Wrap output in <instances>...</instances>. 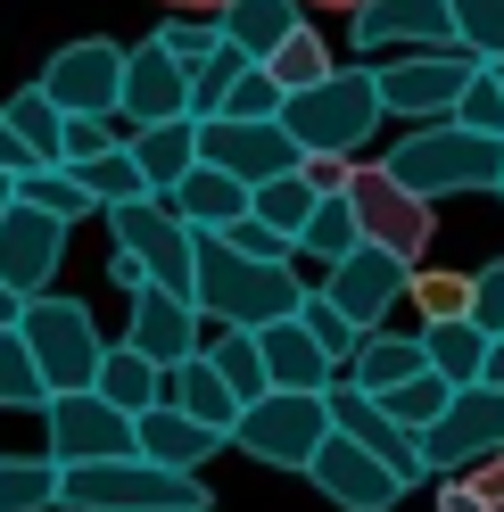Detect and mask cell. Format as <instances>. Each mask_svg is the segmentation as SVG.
<instances>
[{
    "label": "cell",
    "mask_w": 504,
    "mask_h": 512,
    "mask_svg": "<svg viewBox=\"0 0 504 512\" xmlns=\"http://www.w3.org/2000/svg\"><path fill=\"white\" fill-rule=\"evenodd\" d=\"M298 298H306L298 265H248L224 240H191V314L199 323L265 331V323H290Z\"/></svg>",
    "instance_id": "6da1fadb"
},
{
    "label": "cell",
    "mask_w": 504,
    "mask_h": 512,
    "mask_svg": "<svg viewBox=\"0 0 504 512\" xmlns=\"http://www.w3.org/2000/svg\"><path fill=\"white\" fill-rule=\"evenodd\" d=\"M381 174L397 182V190H414L422 207H438V199H455V190H496V174H504V141H488V133H463L455 116H438V124H414L389 157H381Z\"/></svg>",
    "instance_id": "7a4b0ae2"
},
{
    "label": "cell",
    "mask_w": 504,
    "mask_h": 512,
    "mask_svg": "<svg viewBox=\"0 0 504 512\" xmlns=\"http://www.w3.org/2000/svg\"><path fill=\"white\" fill-rule=\"evenodd\" d=\"M58 504L67 512H215V488L191 471H157L141 455H116V463L58 471Z\"/></svg>",
    "instance_id": "3957f363"
},
{
    "label": "cell",
    "mask_w": 504,
    "mask_h": 512,
    "mask_svg": "<svg viewBox=\"0 0 504 512\" xmlns=\"http://www.w3.org/2000/svg\"><path fill=\"white\" fill-rule=\"evenodd\" d=\"M17 339H25V356H34V372H42V389L50 397H75V389H91V372H100V323H91V306L83 298H58V290H42V298H25L17 306Z\"/></svg>",
    "instance_id": "277c9868"
},
{
    "label": "cell",
    "mask_w": 504,
    "mask_h": 512,
    "mask_svg": "<svg viewBox=\"0 0 504 512\" xmlns=\"http://www.w3.org/2000/svg\"><path fill=\"white\" fill-rule=\"evenodd\" d=\"M372 124H381V108H372V67H356V75L331 67L314 91L281 100V133L298 141V157H356L372 141Z\"/></svg>",
    "instance_id": "5b68a950"
},
{
    "label": "cell",
    "mask_w": 504,
    "mask_h": 512,
    "mask_svg": "<svg viewBox=\"0 0 504 512\" xmlns=\"http://www.w3.org/2000/svg\"><path fill=\"white\" fill-rule=\"evenodd\" d=\"M108 240H116V265L141 281V290H166V298H191V232L174 223L166 199H133V207H108Z\"/></svg>",
    "instance_id": "8992f818"
},
{
    "label": "cell",
    "mask_w": 504,
    "mask_h": 512,
    "mask_svg": "<svg viewBox=\"0 0 504 512\" xmlns=\"http://www.w3.org/2000/svg\"><path fill=\"white\" fill-rule=\"evenodd\" d=\"M339 199H348L356 240H364V248L397 256V265H422V256H430V240H438V207H422L414 190H397L381 166H356Z\"/></svg>",
    "instance_id": "52a82bcc"
},
{
    "label": "cell",
    "mask_w": 504,
    "mask_h": 512,
    "mask_svg": "<svg viewBox=\"0 0 504 512\" xmlns=\"http://www.w3.org/2000/svg\"><path fill=\"white\" fill-rule=\"evenodd\" d=\"M323 438H331L323 397L265 389L257 405H240V422H232V438H224V446H240V455H257V463H273V471H306Z\"/></svg>",
    "instance_id": "ba28073f"
},
{
    "label": "cell",
    "mask_w": 504,
    "mask_h": 512,
    "mask_svg": "<svg viewBox=\"0 0 504 512\" xmlns=\"http://www.w3.org/2000/svg\"><path fill=\"white\" fill-rule=\"evenodd\" d=\"M471 75H480V58H463V50H414V58H389V67H372V108H381V116L438 124V116H455V100H463Z\"/></svg>",
    "instance_id": "9c48e42d"
},
{
    "label": "cell",
    "mask_w": 504,
    "mask_h": 512,
    "mask_svg": "<svg viewBox=\"0 0 504 512\" xmlns=\"http://www.w3.org/2000/svg\"><path fill=\"white\" fill-rule=\"evenodd\" d=\"M199 166H215L224 182L257 190V182H281L298 174V141L281 133V124H232V116H199Z\"/></svg>",
    "instance_id": "30bf717a"
},
{
    "label": "cell",
    "mask_w": 504,
    "mask_h": 512,
    "mask_svg": "<svg viewBox=\"0 0 504 512\" xmlns=\"http://www.w3.org/2000/svg\"><path fill=\"white\" fill-rule=\"evenodd\" d=\"M116 83H124V42H108V34H91V42H67L42 67V100L58 108V116H116Z\"/></svg>",
    "instance_id": "8fae6325"
},
{
    "label": "cell",
    "mask_w": 504,
    "mask_h": 512,
    "mask_svg": "<svg viewBox=\"0 0 504 512\" xmlns=\"http://www.w3.org/2000/svg\"><path fill=\"white\" fill-rule=\"evenodd\" d=\"M496 446H504V397H496V389H455L447 413L422 430V471L455 479V471H471V463H488Z\"/></svg>",
    "instance_id": "7c38bea8"
},
{
    "label": "cell",
    "mask_w": 504,
    "mask_h": 512,
    "mask_svg": "<svg viewBox=\"0 0 504 512\" xmlns=\"http://www.w3.org/2000/svg\"><path fill=\"white\" fill-rule=\"evenodd\" d=\"M323 413H331V438L364 446V455L381 463V471L397 479V488L430 479V471H422V438H414V430H397L389 413H381V405H372V397L356 389V380H331V389H323Z\"/></svg>",
    "instance_id": "4fadbf2b"
},
{
    "label": "cell",
    "mask_w": 504,
    "mask_h": 512,
    "mask_svg": "<svg viewBox=\"0 0 504 512\" xmlns=\"http://www.w3.org/2000/svg\"><path fill=\"white\" fill-rule=\"evenodd\" d=\"M42 422H50V463H58V471L133 455V422H124L116 405H100L91 389H75V397H50V405H42Z\"/></svg>",
    "instance_id": "5bb4252c"
},
{
    "label": "cell",
    "mask_w": 504,
    "mask_h": 512,
    "mask_svg": "<svg viewBox=\"0 0 504 512\" xmlns=\"http://www.w3.org/2000/svg\"><path fill=\"white\" fill-rule=\"evenodd\" d=\"M116 116L133 124V133H149V124H182V116H191V67H182V58H166L157 42H141V50H124Z\"/></svg>",
    "instance_id": "9a60e30c"
},
{
    "label": "cell",
    "mask_w": 504,
    "mask_h": 512,
    "mask_svg": "<svg viewBox=\"0 0 504 512\" xmlns=\"http://www.w3.org/2000/svg\"><path fill=\"white\" fill-rule=\"evenodd\" d=\"M58 256H67V223H50V215L9 199V215H0V290L9 298H42Z\"/></svg>",
    "instance_id": "2e32d148"
},
{
    "label": "cell",
    "mask_w": 504,
    "mask_h": 512,
    "mask_svg": "<svg viewBox=\"0 0 504 512\" xmlns=\"http://www.w3.org/2000/svg\"><path fill=\"white\" fill-rule=\"evenodd\" d=\"M405 273H414V265H397V256H381V248H364V240H356V248L331 265L323 298H331L339 314H348L356 331H381V314L405 298Z\"/></svg>",
    "instance_id": "e0dca14e"
},
{
    "label": "cell",
    "mask_w": 504,
    "mask_h": 512,
    "mask_svg": "<svg viewBox=\"0 0 504 512\" xmlns=\"http://www.w3.org/2000/svg\"><path fill=\"white\" fill-rule=\"evenodd\" d=\"M348 34H356V50H364V67H372V50H397V42H414V50H455L447 0H364V9L348 17Z\"/></svg>",
    "instance_id": "ac0fdd59"
},
{
    "label": "cell",
    "mask_w": 504,
    "mask_h": 512,
    "mask_svg": "<svg viewBox=\"0 0 504 512\" xmlns=\"http://www.w3.org/2000/svg\"><path fill=\"white\" fill-rule=\"evenodd\" d=\"M306 479H314V488H323V496H331L339 512H389V504L405 496L397 479H389L381 463H372L364 446H348V438H323V446H314Z\"/></svg>",
    "instance_id": "d6986e66"
},
{
    "label": "cell",
    "mask_w": 504,
    "mask_h": 512,
    "mask_svg": "<svg viewBox=\"0 0 504 512\" xmlns=\"http://www.w3.org/2000/svg\"><path fill=\"white\" fill-rule=\"evenodd\" d=\"M124 347H133L141 364H182V356H199V314L191 298H166V290H133V331H124Z\"/></svg>",
    "instance_id": "ffe728a7"
},
{
    "label": "cell",
    "mask_w": 504,
    "mask_h": 512,
    "mask_svg": "<svg viewBox=\"0 0 504 512\" xmlns=\"http://www.w3.org/2000/svg\"><path fill=\"white\" fill-rule=\"evenodd\" d=\"M257 339V364H265V389H290V397H323L331 389V364H323V347H314L306 331H298V314L290 323H265V331H248Z\"/></svg>",
    "instance_id": "44dd1931"
},
{
    "label": "cell",
    "mask_w": 504,
    "mask_h": 512,
    "mask_svg": "<svg viewBox=\"0 0 504 512\" xmlns=\"http://www.w3.org/2000/svg\"><path fill=\"white\" fill-rule=\"evenodd\" d=\"M157 405H174L182 422H199V430H215V438H232V422H240V405H232L224 380L207 372V356H182V364L157 372Z\"/></svg>",
    "instance_id": "7402d4cb"
},
{
    "label": "cell",
    "mask_w": 504,
    "mask_h": 512,
    "mask_svg": "<svg viewBox=\"0 0 504 512\" xmlns=\"http://www.w3.org/2000/svg\"><path fill=\"white\" fill-rule=\"evenodd\" d=\"M215 430H199V422H182L174 405H149V413H133V455L141 463H157V471H191L199 479V463L215 455Z\"/></svg>",
    "instance_id": "603a6c76"
},
{
    "label": "cell",
    "mask_w": 504,
    "mask_h": 512,
    "mask_svg": "<svg viewBox=\"0 0 504 512\" xmlns=\"http://www.w3.org/2000/svg\"><path fill=\"white\" fill-rule=\"evenodd\" d=\"M166 207H174V223H182L191 240H215L224 223H240V215H248V190H240V182H224L215 166H191V174L166 190Z\"/></svg>",
    "instance_id": "cb8c5ba5"
},
{
    "label": "cell",
    "mask_w": 504,
    "mask_h": 512,
    "mask_svg": "<svg viewBox=\"0 0 504 512\" xmlns=\"http://www.w3.org/2000/svg\"><path fill=\"white\" fill-rule=\"evenodd\" d=\"M298 25H306V9H298V0H232L215 34H224V50H232V58H248V67H265V58H273L281 42H290Z\"/></svg>",
    "instance_id": "d4e9b609"
},
{
    "label": "cell",
    "mask_w": 504,
    "mask_h": 512,
    "mask_svg": "<svg viewBox=\"0 0 504 512\" xmlns=\"http://www.w3.org/2000/svg\"><path fill=\"white\" fill-rule=\"evenodd\" d=\"M124 157H133V174H141L149 199H166V190L199 166V133H191V116H182V124H149V133L124 141Z\"/></svg>",
    "instance_id": "484cf974"
},
{
    "label": "cell",
    "mask_w": 504,
    "mask_h": 512,
    "mask_svg": "<svg viewBox=\"0 0 504 512\" xmlns=\"http://www.w3.org/2000/svg\"><path fill=\"white\" fill-rule=\"evenodd\" d=\"M414 372H430L422 364V339H397V331H364L356 356H348V380L364 397H389L397 380H414Z\"/></svg>",
    "instance_id": "4316f807"
},
{
    "label": "cell",
    "mask_w": 504,
    "mask_h": 512,
    "mask_svg": "<svg viewBox=\"0 0 504 512\" xmlns=\"http://www.w3.org/2000/svg\"><path fill=\"white\" fill-rule=\"evenodd\" d=\"M91 397H100V405H116L124 413V422H133V413H149L157 405V364H141L133 356V347H100V372H91Z\"/></svg>",
    "instance_id": "83f0119b"
},
{
    "label": "cell",
    "mask_w": 504,
    "mask_h": 512,
    "mask_svg": "<svg viewBox=\"0 0 504 512\" xmlns=\"http://www.w3.org/2000/svg\"><path fill=\"white\" fill-rule=\"evenodd\" d=\"M480 356H488V339L471 323H422V364L447 380V389H471V380H480Z\"/></svg>",
    "instance_id": "f1b7e54d"
},
{
    "label": "cell",
    "mask_w": 504,
    "mask_h": 512,
    "mask_svg": "<svg viewBox=\"0 0 504 512\" xmlns=\"http://www.w3.org/2000/svg\"><path fill=\"white\" fill-rule=\"evenodd\" d=\"M17 207H34V215H50V223H83V215H100L83 199V182L67 174V166H25L17 174Z\"/></svg>",
    "instance_id": "f546056e"
},
{
    "label": "cell",
    "mask_w": 504,
    "mask_h": 512,
    "mask_svg": "<svg viewBox=\"0 0 504 512\" xmlns=\"http://www.w3.org/2000/svg\"><path fill=\"white\" fill-rule=\"evenodd\" d=\"M0 124H9V133H17V149L34 157V166H58V133H67V116H58V108L42 100V91H34V83H25L17 100L0 108Z\"/></svg>",
    "instance_id": "4dcf8cb0"
},
{
    "label": "cell",
    "mask_w": 504,
    "mask_h": 512,
    "mask_svg": "<svg viewBox=\"0 0 504 512\" xmlns=\"http://www.w3.org/2000/svg\"><path fill=\"white\" fill-rule=\"evenodd\" d=\"M199 356H207V372L232 389V405H257V397H265V364H257V339H248V331L199 339Z\"/></svg>",
    "instance_id": "1f68e13d"
},
{
    "label": "cell",
    "mask_w": 504,
    "mask_h": 512,
    "mask_svg": "<svg viewBox=\"0 0 504 512\" xmlns=\"http://www.w3.org/2000/svg\"><path fill=\"white\" fill-rule=\"evenodd\" d=\"M75 182H83V199L91 207H133V199H149V190H141V174H133V157H124V141L116 149H100V157H83V166H67Z\"/></svg>",
    "instance_id": "d6a6232c"
},
{
    "label": "cell",
    "mask_w": 504,
    "mask_h": 512,
    "mask_svg": "<svg viewBox=\"0 0 504 512\" xmlns=\"http://www.w3.org/2000/svg\"><path fill=\"white\" fill-rule=\"evenodd\" d=\"M248 215H257L273 240H290V248H298L306 215H314V190H306L298 174H281V182H257V190H248Z\"/></svg>",
    "instance_id": "836d02e7"
},
{
    "label": "cell",
    "mask_w": 504,
    "mask_h": 512,
    "mask_svg": "<svg viewBox=\"0 0 504 512\" xmlns=\"http://www.w3.org/2000/svg\"><path fill=\"white\" fill-rule=\"evenodd\" d=\"M455 50L480 58V67H504V0H447Z\"/></svg>",
    "instance_id": "e575fe53"
},
{
    "label": "cell",
    "mask_w": 504,
    "mask_h": 512,
    "mask_svg": "<svg viewBox=\"0 0 504 512\" xmlns=\"http://www.w3.org/2000/svg\"><path fill=\"white\" fill-rule=\"evenodd\" d=\"M50 504H58L50 455H0V512H50Z\"/></svg>",
    "instance_id": "d590c367"
},
{
    "label": "cell",
    "mask_w": 504,
    "mask_h": 512,
    "mask_svg": "<svg viewBox=\"0 0 504 512\" xmlns=\"http://www.w3.org/2000/svg\"><path fill=\"white\" fill-rule=\"evenodd\" d=\"M265 75H273V91H281V100H290V91H314V83L331 75V50H323V34H314V25H298V34L265 58Z\"/></svg>",
    "instance_id": "8d00e7d4"
},
{
    "label": "cell",
    "mask_w": 504,
    "mask_h": 512,
    "mask_svg": "<svg viewBox=\"0 0 504 512\" xmlns=\"http://www.w3.org/2000/svg\"><path fill=\"white\" fill-rule=\"evenodd\" d=\"M298 331H306L314 347H323V364H331V372H348L356 339H364V331H356V323H348V314H339L323 290H306V298H298Z\"/></svg>",
    "instance_id": "74e56055"
},
{
    "label": "cell",
    "mask_w": 504,
    "mask_h": 512,
    "mask_svg": "<svg viewBox=\"0 0 504 512\" xmlns=\"http://www.w3.org/2000/svg\"><path fill=\"white\" fill-rule=\"evenodd\" d=\"M447 397H455V389H447L438 372H414V380H397V389H389V397H372V405H381L397 430H414V438H422L438 413H447Z\"/></svg>",
    "instance_id": "f35d334b"
},
{
    "label": "cell",
    "mask_w": 504,
    "mask_h": 512,
    "mask_svg": "<svg viewBox=\"0 0 504 512\" xmlns=\"http://www.w3.org/2000/svg\"><path fill=\"white\" fill-rule=\"evenodd\" d=\"M0 405H9V413H42V405H50V389H42V372H34V356H25V339H17V323L0 331Z\"/></svg>",
    "instance_id": "ab89813d"
},
{
    "label": "cell",
    "mask_w": 504,
    "mask_h": 512,
    "mask_svg": "<svg viewBox=\"0 0 504 512\" xmlns=\"http://www.w3.org/2000/svg\"><path fill=\"white\" fill-rule=\"evenodd\" d=\"M405 298L422 306V323H463L471 273H430V265H414V273H405Z\"/></svg>",
    "instance_id": "60d3db41"
},
{
    "label": "cell",
    "mask_w": 504,
    "mask_h": 512,
    "mask_svg": "<svg viewBox=\"0 0 504 512\" xmlns=\"http://www.w3.org/2000/svg\"><path fill=\"white\" fill-rule=\"evenodd\" d=\"M298 248H306V256H323V265H339V256L356 248V215H348V199H314Z\"/></svg>",
    "instance_id": "b9f144b4"
},
{
    "label": "cell",
    "mask_w": 504,
    "mask_h": 512,
    "mask_svg": "<svg viewBox=\"0 0 504 512\" xmlns=\"http://www.w3.org/2000/svg\"><path fill=\"white\" fill-rule=\"evenodd\" d=\"M215 116H232V124H281V91H273V75H265V67H240Z\"/></svg>",
    "instance_id": "7bdbcfd3"
},
{
    "label": "cell",
    "mask_w": 504,
    "mask_h": 512,
    "mask_svg": "<svg viewBox=\"0 0 504 512\" xmlns=\"http://www.w3.org/2000/svg\"><path fill=\"white\" fill-rule=\"evenodd\" d=\"M463 323L480 331V339H504V256L471 273V306H463Z\"/></svg>",
    "instance_id": "ee69618b"
},
{
    "label": "cell",
    "mask_w": 504,
    "mask_h": 512,
    "mask_svg": "<svg viewBox=\"0 0 504 512\" xmlns=\"http://www.w3.org/2000/svg\"><path fill=\"white\" fill-rule=\"evenodd\" d=\"M455 124H463V133H488V141H504V100H496L488 67L463 83V100H455Z\"/></svg>",
    "instance_id": "f6af8a7d"
},
{
    "label": "cell",
    "mask_w": 504,
    "mask_h": 512,
    "mask_svg": "<svg viewBox=\"0 0 504 512\" xmlns=\"http://www.w3.org/2000/svg\"><path fill=\"white\" fill-rule=\"evenodd\" d=\"M149 42L166 50V58H182V67H199V58H215V50H224V34H215V25H191V17H166Z\"/></svg>",
    "instance_id": "bcb514c9"
},
{
    "label": "cell",
    "mask_w": 504,
    "mask_h": 512,
    "mask_svg": "<svg viewBox=\"0 0 504 512\" xmlns=\"http://www.w3.org/2000/svg\"><path fill=\"white\" fill-rule=\"evenodd\" d=\"M215 240H224L232 256H248V265H290V256H298L290 240H273V232H265L257 215H240V223H224V232H215Z\"/></svg>",
    "instance_id": "7dc6e473"
},
{
    "label": "cell",
    "mask_w": 504,
    "mask_h": 512,
    "mask_svg": "<svg viewBox=\"0 0 504 512\" xmlns=\"http://www.w3.org/2000/svg\"><path fill=\"white\" fill-rule=\"evenodd\" d=\"M100 149H116V133L100 116H67V133H58V166H83V157H100Z\"/></svg>",
    "instance_id": "c3c4849f"
},
{
    "label": "cell",
    "mask_w": 504,
    "mask_h": 512,
    "mask_svg": "<svg viewBox=\"0 0 504 512\" xmlns=\"http://www.w3.org/2000/svg\"><path fill=\"white\" fill-rule=\"evenodd\" d=\"M455 479H463L471 496H480V512H504V446H496L488 463H471V471H455Z\"/></svg>",
    "instance_id": "681fc988"
},
{
    "label": "cell",
    "mask_w": 504,
    "mask_h": 512,
    "mask_svg": "<svg viewBox=\"0 0 504 512\" xmlns=\"http://www.w3.org/2000/svg\"><path fill=\"white\" fill-rule=\"evenodd\" d=\"M157 9H166V17H191V25H224L232 0H157Z\"/></svg>",
    "instance_id": "f907efd6"
},
{
    "label": "cell",
    "mask_w": 504,
    "mask_h": 512,
    "mask_svg": "<svg viewBox=\"0 0 504 512\" xmlns=\"http://www.w3.org/2000/svg\"><path fill=\"white\" fill-rule=\"evenodd\" d=\"M471 389H496V397H504V339H488V356H480V380H471Z\"/></svg>",
    "instance_id": "816d5d0a"
},
{
    "label": "cell",
    "mask_w": 504,
    "mask_h": 512,
    "mask_svg": "<svg viewBox=\"0 0 504 512\" xmlns=\"http://www.w3.org/2000/svg\"><path fill=\"white\" fill-rule=\"evenodd\" d=\"M438 512H480V496H471L463 479H438Z\"/></svg>",
    "instance_id": "f5cc1de1"
},
{
    "label": "cell",
    "mask_w": 504,
    "mask_h": 512,
    "mask_svg": "<svg viewBox=\"0 0 504 512\" xmlns=\"http://www.w3.org/2000/svg\"><path fill=\"white\" fill-rule=\"evenodd\" d=\"M25 166H34V157H25V149H17V133H9V124H0V174H9V182H17Z\"/></svg>",
    "instance_id": "db71d44e"
},
{
    "label": "cell",
    "mask_w": 504,
    "mask_h": 512,
    "mask_svg": "<svg viewBox=\"0 0 504 512\" xmlns=\"http://www.w3.org/2000/svg\"><path fill=\"white\" fill-rule=\"evenodd\" d=\"M298 9H339V17H356L364 0H298Z\"/></svg>",
    "instance_id": "11a10c76"
},
{
    "label": "cell",
    "mask_w": 504,
    "mask_h": 512,
    "mask_svg": "<svg viewBox=\"0 0 504 512\" xmlns=\"http://www.w3.org/2000/svg\"><path fill=\"white\" fill-rule=\"evenodd\" d=\"M17 306H25V298H9V290H0V331H9V323H17Z\"/></svg>",
    "instance_id": "9f6ffc18"
},
{
    "label": "cell",
    "mask_w": 504,
    "mask_h": 512,
    "mask_svg": "<svg viewBox=\"0 0 504 512\" xmlns=\"http://www.w3.org/2000/svg\"><path fill=\"white\" fill-rule=\"evenodd\" d=\"M9 199H17V182H9V174H0V215H9Z\"/></svg>",
    "instance_id": "6f0895ef"
},
{
    "label": "cell",
    "mask_w": 504,
    "mask_h": 512,
    "mask_svg": "<svg viewBox=\"0 0 504 512\" xmlns=\"http://www.w3.org/2000/svg\"><path fill=\"white\" fill-rule=\"evenodd\" d=\"M488 83H496V100H504V67H488Z\"/></svg>",
    "instance_id": "680465c9"
},
{
    "label": "cell",
    "mask_w": 504,
    "mask_h": 512,
    "mask_svg": "<svg viewBox=\"0 0 504 512\" xmlns=\"http://www.w3.org/2000/svg\"><path fill=\"white\" fill-rule=\"evenodd\" d=\"M496 190H504V174H496Z\"/></svg>",
    "instance_id": "91938a15"
}]
</instances>
